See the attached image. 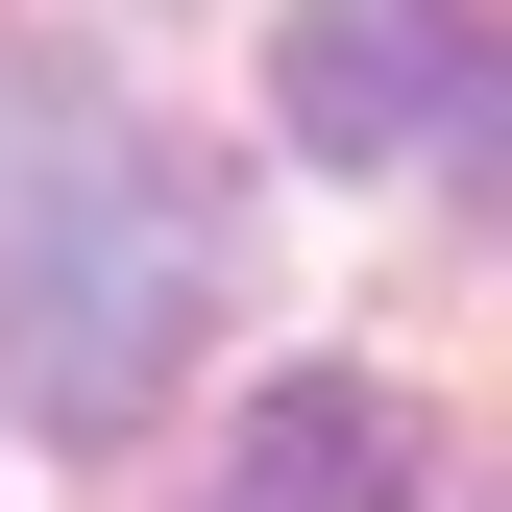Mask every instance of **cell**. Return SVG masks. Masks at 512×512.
Instances as JSON below:
<instances>
[{
  "instance_id": "3",
  "label": "cell",
  "mask_w": 512,
  "mask_h": 512,
  "mask_svg": "<svg viewBox=\"0 0 512 512\" xmlns=\"http://www.w3.org/2000/svg\"><path fill=\"white\" fill-rule=\"evenodd\" d=\"M220 512H415V415L366 366H269L220 439Z\"/></svg>"
},
{
  "instance_id": "2",
  "label": "cell",
  "mask_w": 512,
  "mask_h": 512,
  "mask_svg": "<svg viewBox=\"0 0 512 512\" xmlns=\"http://www.w3.org/2000/svg\"><path fill=\"white\" fill-rule=\"evenodd\" d=\"M269 98L317 171H488V0H293Z\"/></svg>"
},
{
  "instance_id": "1",
  "label": "cell",
  "mask_w": 512,
  "mask_h": 512,
  "mask_svg": "<svg viewBox=\"0 0 512 512\" xmlns=\"http://www.w3.org/2000/svg\"><path fill=\"white\" fill-rule=\"evenodd\" d=\"M196 317H220L196 147H171L98 49H25V74H0V415L122 439L171 366H196Z\"/></svg>"
}]
</instances>
